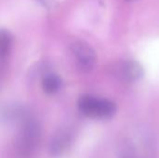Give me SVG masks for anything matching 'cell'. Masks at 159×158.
Masks as SVG:
<instances>
[{
  "instance_id": "cell-2",
  "label": "cell",
  "mask_w": 159,
  "mask_h": 158,
  "mask_svg": "<svg viewBox=\"0 0 159 158\" xmlns=\"http://www.w3.org/2000/svg\"><path fill=\"white\" fill-rule=\"evenodd\" d=\"M20 128L17 137V147L20 154L34 152L40 140V126L30 114L20 122Z\"/></svg>"
},
{
  "instance_id": "cell-1",
  "label": "cell",
  "mask_w": 159,
  "mask_h": 158,
  "mask_svg": "<svg viewBox=\"0 0 159 158\" xmlns=\"http://www.w3.org/2000/svg\"><path fill=\"white\" fill-rule=\"evenodd\" d=\"M77 107L84 115L95 119H110L116 113V105L114 102L92 95L81 96Z\"/></svg>"
},
{
  "instance_id": "cell-8",
  "label": "cell",
  "mask_w": 159,
  "mask_h": 158,
  "mask_svg": "<svg viewBox=\"0 0 159 158\" xmlns=\"http://www.w3.org/2000/svg\"><path fill=\"white\" fill-rule=\"evenodd\" d=\"M51 1L52 0H38V2L40 4H42L44 7H49L50 4H51Z\"/></svg>"
},
{
  "instance_id": "cell-6",
  "label": "cell",
  "mask_w": 159,
  "mask_h": 158,
  "mask_svg": "<svg viewBox=\"0 0 159 158\" xmlns=\"http://www.w3.org/2000/svg\"><path fill=\"white\" fill-rule=\"evenodd\" d=\"M62 80L60 75L56 74H47L42 79V88L45 93L53 95L61 88Z\"/></svg>"
},
{
  "instance_id": "cell-9",
  "label": "cell",
  "mask_w": 159,
  "mask_h": 158,
  "mask_svg": "<svg viewBox=\"0 0 159 158\" xmlns=\"http://www.w3.org/2000/svg\"><path fill=\"white\" fill-rule=\"evenodd\" d=\"M128 2H135V1H138V0H126Z\"/></svg>"
},
{
  "instance_id": "cell-5",
  "label": "cell",
  "mask_w": 159,
  "mask_h": 158,
  "mask_svg": "<svg viewBox=\"0 0 159 158\" xmlns=\"http://www.w3.org/2000/svg\"><path fill=\"white\" fill-rule=\"evenodd\" d=\"M72 135L70 131L63 129L54 135L49 143V153L52 156H61L70 146Z\"/></svg>"
},
{
  "instance_id": "cell-3",
  "label": "cell",
  "mask_w": 159,
  "mask_h": 158,
  "mask_svg": "<svg viewBox=\"0 0 159 158\" xmlns=\"http://www.w3.org/2000/svg\"><path fill=\"white\" fill-rule=\"evenodd\" d=\"M110 72L114 77L127 83L139 81L144 74L143 66L134 60H120L114 62L110 67Z\"/></svg>"
},
{
  "instance_id": "cell-4",
  "label": "cell",
  "mask_w": 159,
  "mask_h": 158,
  "mask_svg": "<svg viewBox=\"0 0 159 158\" xmlns=\"http://www.w3.org/2000/svg\"><path fill=\"white\" fill-rule=\"evenodd\" d=\"M70 51L75 61L77 68L83 73L90 72L96 63V53L86 42L75 40L70 44Z\"/></svg>"
},
{
  "instance_id": "cell-7",
  "label": "cell",
  "mask_w": 159,
  "mask_h": 158,
  "mask_svg": "<svg viewBox=\"0 0 159 158\" xmlns=\"http://www.w3.org/2000/svg\"><path fill=\"white\" fill-rule=\"evenodd\" d=\"M12 43H13V37L11 34L7 30H2L0 34V53H1L2 61H5V60L10 54L12 48Z\"/></svg>"
}]
</instances>
